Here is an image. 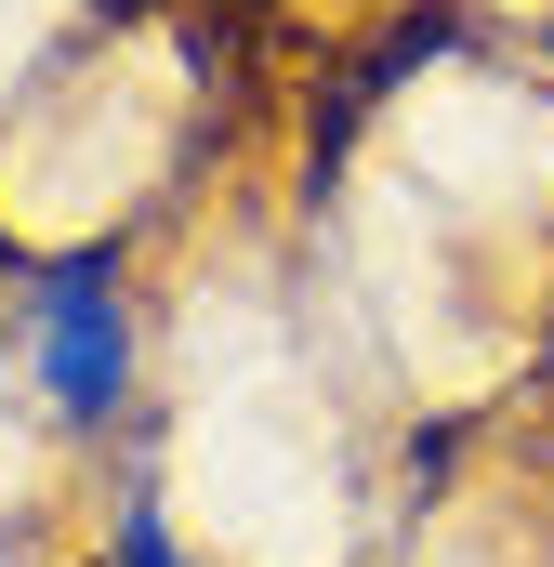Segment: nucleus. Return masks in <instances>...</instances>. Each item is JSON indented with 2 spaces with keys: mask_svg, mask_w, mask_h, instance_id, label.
<instances>
[{
  "mask_svg": "<svg viewBox=\"0 0 554 567\" xmlns=\"http://www.w3.org/2000/svg\"><path fill=\"white\" fill-rule=\"evenodd\" d=\"M40 396L66 423H106L133 396V303L106 265H40Z\"/></svg>",
  "mask_w": 554,
  "mask_h": 567,
  "instance_id": "1",
  "label": "nucleus"
}]
</instances>
